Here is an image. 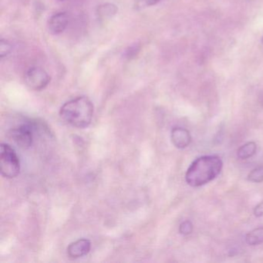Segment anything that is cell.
<instances>
[{
    "instance_id": "6da1fadb",
    "label": "cell",
    "mask_w": 263,
    "mask_h": 263,
    "mask_svg": "<svg viewBox=\"0 0 263 263\" xmlns=\"http://www.w3.org/2000/svg\"><path fill=\"white\" fill-rule=\"evenodd\" d=\"M222 168L223 162L218 156H202L191 163L185 174V180L190 186H203L216 178Z\"/></svg>"
},
{
    "instance_id": "7a4b0ae2",
    "label": "cell",
    "mask_w": 263,
    "mask_h": 263,
    "mask_svg": "<svg viewBox=\"0 0 263 263\" xmlns=\"http://www.w3.org/2000/svg\"><path fill=\"white\" fill-rule=\"evenodd\" d=\"M93 105L87 96H78L65 103L59 116L67 124L77 128H85L91 123Z\"/></svg>"
},
{
    "instance_id": "3957f363",
    "label": "cell",
    "mask_w": 263,
    "mask_h": 263,
    "mask_svg": "<svg viewBox=\"0 0 263 263\" xmlns=\"http://www.w3.org/2000/svg\"><path fill=\"white\" fill-rule=\"evenodd\" d=\"M20 171V161L14 148L7 144L0 146V172L3 176L13 178L17 176Z\"/></svg>"
},
{
    "instance_id": "277c9868",
    "label": "cell",
    "mask_w": 263,
    "mask_h": 263,
    "mask_svg": "<svg viewBox=\"0 0 263 263\" xmlns=\"http://www.w3.org/2000/svg\"><path fill=\"white\" fill-rule=\"evenodd\" d=\"M25 82L32 90L40 91L44 90L50 82L48 73L39 67H32L25 74Z\"/></svg>"
},
{
    "instance_id": "5b68a950",
    "label": "cell",
    "mask_w": 263,
    "mask_h": 263,
    "mask_svg": "<svg viewBox=\"0 0 263 263\" xmlns=\"http://www.w3.org/2000/svg\"><path fill=\"white\" fill-rule=\"evenodd\" d=\"M9 136L14 143L23 149H27L32 145V127L28 124H22L19 127L11 129Z\"/></svg>"
},
{
    "instance_id": "8992f818",
    "label": "cell",
    "mask_w": 263,
    "mask_h": 263,
    "mask_svg": "<svg viewBox=\"0 0 263 263\" xmlns=\"http://www.w3.org/2000/svg\"><path fill=\"white\" fill-rule=\"evenodd\" d=\"M69 23V16L65 12L55 13L49 19L48 29L50 34L58 35L66 29Z\"/></svg>"
},
{
    "instance_id": "52a82bcc",
    "label": "cell",
    "mask_w": 263,
    "mask_h": 263,
    "mask_svg": "<svg viewBox=\"0 0 263 263\" xmlns=\"http://www.w3.org/2000/svg\"><path fill=\"white\" fill-rule=\"evenodd\" d=\"M171 139L172 143L178 149H185L191 142L189 130L181 127H175L172 130Z\"/></svg>"
},
{
    "instance_id": "ba28073f",
    "label": "cell",
    "mask_w": 263,
    "mask_h": 263,
    "mask_svg": "<svg viewBox=\"0 0 263 263\" xmlns=\"http://www.w3.org/2000/svg\"><path fill=\"white\" fill-rule=\"evenodd\" d=\"M91 243L87 239H80L72 242L68 247V255L72 258H78L87 255L90 251Z\"/></svg>"
},
{
    "instance_id": "9c48e42d",
    "label": "cell",
    "mask_w": 263,
    "mask_h": 263,
    "mask_svg": "<svg viewBox=\"0 0 263 263\" xmlns=\"http://www.w3.org/2000/svg\"><path fill=\"white\" fill-rule=\"evenodd\" d=\"M256 151V144L254 141H250L239 148L237 151V157L241 160H246L255 155Z\"/></svg>"
},
{
    "instance_id": "30bf717a",
    "label": "cell",
    "mask_w": 263,
    "mask_h": 263,
    "mask_svg": "<svg viewBox=\"0 0 263 263\" xmlns=\"http://www.w3.org/2000/svg\"><path fill=\"white\" fill-rule=\"evenodd\" d=\"M117 13V7L115 5L106 4L98 7L96 14L101 20H106V19H111L113 16H115Z\"/></svg>"
},
{
    "instance_id": "8fae6325",
    "label": "cell",
    "mask_w": 263,
    "mask_h": 263,
    "mask_svg": "<svg viewBox=\"0 0 263 263\" xmlns=\"http://www.w3.org/2000/svg\"><path fill=\"white\" fill-rule=\"evenodd\" d=\"M246 242L249 246H255L263 243V227H258L249 232L246 236Z\"/></svg>"
},
{
    "instance_id": "7c38bea8",
    "label": "cell",
    "mask_w": 263,
    "mask_h": 263,
    "mask_svg": "<svg viewBox=\"0 0 263 263\" xmlns=\"http://www.w3.org/2000/svg\"><path fill=\"white\" fill-rule=\"evenodd\" d=\"M247 179L254 183H261L263 181V166H258L252 169Z\"/></svg>"
},
{
    "instance_id": "4fadbf2b",
    "label": "cell",
    "mask_w": 263,
    "mask_h": 263,
    "mask_svg": "<svg viewBox=\"0 0 263 263\" xmlns=\"http://www.w3.org/2000/svg\"><path fill=\"white\" fill-rule=\"evenodd\" d=\"M12 50V46L8 41L2 39L0 41V56L1 58L6 57L10 54Z\"/></svg>"
},
{
    "instance_id": "5bb4252c",
    "label": "cell",
    "mask_w": 263,
    "mask_h": 263,
    "mask_svg": "<svg viewBox=\"0 0 263 263\" xmlns=\"http://www.w3.org/2000/svg\"><path fill=\"white\" fill-rule=\"evenodd\" d=\"M193 231V224L191 223V221L186 220L184 221L179 226V233L181 235L184 236H188V235L191 234Z\"/></svg>"
},
{
    "instance_id": "9a60e30c",
    "label": "cell",
    "mask_w": 263,
    "mask_h": 263,
    "mask_svg": "<svg viewBox=\"0 0 263 263\" xmlns=\"http://www.w3.org/2000/svg\"><path fill=\"white\" fill-rule=\"evenodd\" d=\"M140 50H141V47H140L138 44H134V45L130 46L126 50L124 56L127 59H132V58L135 57L138 54Z\"/></svg>"
},
{
    "instance_id": "2e32d148",
    "label": "cell",
    "mask_w": 263,
    "mask_h": 263,
    "mask_svg": "<svg viewBox=\"0 0 263 263\" xmlns=\"http://www.w3.org/2000/svg\"><path fill=\"white\" fill-rule=\"evenodd\" d=\"M160 2V0H137L136 7L138 9L153 7Z\"/></svg>"
},
{
    "instance_id": "e0dca14e",
    "label": "cell",
    "mask_w": 263,
    "mask_h": 263,
    "mask_svg": "<svg viewBox=\"0 0 263 263\" xmlns=\"http://www.w3.org/2000/svg\"><path fill=\"white\" fill-rule=\"evenodd\" d=\"M254 215L257 218L263 216V202H260L254 209Z\"/></svg>"
},
{
    "instance_id": "ac0fdd59",
    "label": "cell",
    "mask_w": 263,
    "mask_h": 263,
    "mask_svg": "<svg viewBox=\"0 0 263 263\" xmlns=\"http://www.w3.org/2000/svg\"><path fill=\"white\" fill-rule=\"evenodd\" d=\"M59 1H64V0H59Z\"/></svg>"
},
{
    "instance_id": "d6986e66",
    "label": "cell",
    "mask_w": 263,
    "mask_h": 263,
    "mask_svg": "<svg viewBox=\"0 0 263 263\" xmlns=\"http://www.w3.org/2000/svg\"><path fill=\"white\" fill-rule=\"evenodd\" d=\"M262 43H263V38H262Z\"/></svg>"
}]
</instances>
